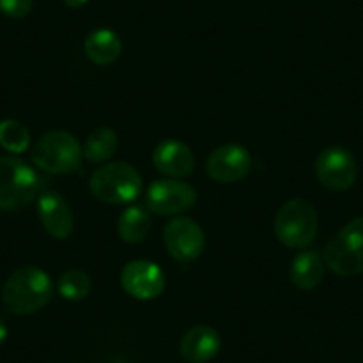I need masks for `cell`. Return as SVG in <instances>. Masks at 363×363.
<instances>
[{"instance_id":"1","label":"cell","mask_w":363,"mask_h":363,"mask_svg":"<svg viewBox=\"0 0 363 363\" xmlns=\"http://www.w3.org/2000/svg\"><path fill=\"white\" fill-rule=\"evenodd\" d=\"M54 298V281L36 265L18 267L2 287V303L16 315L40 312Z\"/></svg>"},{"instance_id":"2","label":"cell","mask_w":363,"mask_h":363,"mask_svg":"<svg viewBox=\"0 0 363 363\" xmlns=\"http://www.w3.org/2000/svg\"><path fill=\"white\" fill-rule=\"evenodd\" d=\"M89 191L104 203H132L141 194L143 178L132 164L109 162L91 174Z\"/></svg>"},{"instance_id":"3","label":"cell","mask_w":363,"mask_h":363,"mask_svg":"<svg viewBox=\"0 0 363 363\" xmlns=\"http://www.w3.org/2000/svg\"><path fill=\"white\" fill-rule=\"evenodd\" d=\"M33 162L41 171L54 174L75 173L82 162V146L79 139L66 130H50L33 146Z\"/></svg>"},{"instance_id":"4","label":"cell","mask_w":363,"mask_h":363,"mask_svg":"<svg viewBox=\"0 0 363 363\" xmlns=\"http://www.w3.org/2000/svg\"><path fill=\"white\" fill-rule=\"evenodd\" d=\"M40 189L38 173L18 157H0V211L26 208Z\"/></svg>"},{"instance_id":"5","label":"cell","mask_w":363,"mask_h":363,"mask_svg":"<svg viewBox=\"0 0 363 363\" xmlns=\"http://www.w3.org/2000/svg\"><path fill=\"white\" fill-rule=\"evenodd\" d=\"M317 232H319V218L310 201L294 198L278 211L274 219V233L284 246L292 250H305L315 240Z\"/></svg>"},{"instance_id":"6","label":"cell","mask_w":363,"mask_h":363,"mask_svg":"<svg viewBox=\"0 0 363 363\" xmlns=\"http://www.w3.org/2000/svg\"><path fill=\"white\" fill-rule=\"evenodd\" d=\"M324 264L338 277L363 274V218L349 221L324 250Z\"/></svg>"},{"instance_id":"7","label":"cell","mask_w":363,"mask_h":363,"mask_svg":"<svg viewBox=\"0 0 363 363\" xmlns=\"http://www.w3.org/2000/svg\"><path fill=\"white\" fill-rule=\"evenodd\" d=\"M315 174L326 189L342 193L351 189L358 177V162L349 150L330 146L315 160Z\"/></svg>"},{"instance_id":"8","label":"cell","mask_w":363,"mask_h":363,"mask_svg":"<svg viewBox=\"0 0 363 363\" xmlns=\"http://www.w3.org/2000/svg\"><path fill=\"white\" fill-rule=\"evenodd\" d=\"M198 194L189 184L177 178H160L146 191V205L153 214L177 216L194 207Z\"/></svg>"},{"instance_id":"9","label":"cell","mask_w":363,"mask_h":363,"mask_svg":"<svg viewBox=\"0 0 363 363\" xmlns=\"http://www.w3.org/2000/svg\"><path fill=\"white\" fill-rule=\"evenodd\" d=\"M164 244L174 260L189 264L205 251V232L194 219L174 218L164 228Z\"/></svg>"},{"instance_id":"10","label":"cell","mask_w":363,"mask_h":363,"mask_svg":"<svg viewBox=\"0 0 363 363\" xmlns=\"http://www.w3.org/2000/svg\"><path fill=\"white\" fill-rule=\"evenodd\" d=\"M121 287L139 301L159 298L166 289V274L150 260H132L121 271Z\"/></svg>"},{"instance_id":"11","label":"cell","mask_w":363,"mask_h":363,"mask_svg":"<svg viewBox=\"0 0 363 363\" xmlns=\"http://www.w3.org/2000/svg\"><path fill=\"white\" fill-rule=\"evenodd\" d=\"M253 166L251 153L240 145H223L207 159V174L218 184H235L247 177Z\"/></svg>"},{"instance_id":"12","label":"cell","mask_w":363,"mask_h":363,"mask_svg":"<svg viewBox=\"0 0 363 363\" xmlns=\"http://www.w3.org/2000/svg\"><path fill=\"white\" fill-rule=\"evenodd\" d=\"M38 218L54 239H68L75 226L72 207L55 191H47L38 198Z\"/></svg>"},{"instance_id":"13","label":"cell","mask_w":363,"mask_h":363,"mask_svg":"<svg viewBox=\"0 0 363 363\" xmlns=\"http://www.w3.org/2000/svg\"><path fill=\"white\" fill-rule=\"evenodd\" d=\"M153 164L162 174L169 178H184L193 173L194 153L186 143L177 141V139H166L159 143L157 148L153 150Z\"/></svg>"},{"instance_id":"14","label":"cell","mask_w":363,"mask_h":363,"mask_svg":"<svg viewBox=\"0 0 363 363\" xmlns=\"http://www.w3.org/2000/svg\"><path fill=\"white\" fill-rule=\"evenodd\" d=\"M221 349V337L211 326H194L180 340V354L191 363H207Z\"/></svg>"},{"instance_id":"15","label":"cell","mask_w":363,"mask_h":363,"mask_svg":"<svg viewBox=\"0 0 363 363\" xmlns=\"http://www.w3.org/2000/svg\"><path fill=\"white\" fill-rule=\"evenodd\" d=\"M324 265V258L317 251H301L291 262V281L301 291H313L323 281Z\"/></svg>"},{"instance_id":"16","label":"cell","mask_w":363,"mask_h":363,"mask_svg":"<svg viewBox=\"0 0 363 363\" xmlns=\"http://www.w3.org/2000/svg\"><path fill=\"white\" fill-rule=\"evenodd\" d=\"M84 52L91 62L99 66L113 65L123 52L120 36L111 29H95L84 41Z\"/></svg>"},{"instance_id":"17","label":"cell","mask_w":363,"mask_h":363,"mask_svg":"<svg viewBox=\"0 0 363 363\" xmlns=\"http://www.w3.org/2000/svg\"><path fill=\"white\" fill-rule=\"evenodd\" d=\"M118 150V135L113 128L100 127L95 128L84 141V157L89 162L100 164L109 160Z\"/></svg>"},{"instance_id":"18","label":"cell","mask_w":363,"mask_h":363,"mask_svg":"<svg viewBox=\"0 0 363 363\" xmlns=\"http://www.w3.org/2000/svg\"><path fill=\"white\" fill-rule=\"evenodd\" d=\"M150 214L143 207H128L118 219V233L128 244H139L150 232Z\"/></svg>"},{"instance_id":"19","label":"cell","mask_w":363,"mask_h":363,"mask_svg":"<svg viewBox=\"0 0 363 363\" xmlns=\"http://www.w3.org/2000/svg\"><path fill=\"white\" fill-rule=\"evenodd\" d=\"M91 278L80 269H69L59 278L57 291L68 301H82L91 292Z\"/></svg>"},{"instance_id":"20","label":"cell","mask_w":363,"mask_h":363,"mask_svg":"<svg viewBox=\"0 0 363 363\" xmlns=\"http://www.w3.org/2000/svg\"><path fill=\"white\" fill-rule=\"evenodd\" d=\"M30 145V134L16 120L0 121V146L9 153H23Z\"/></svg>"},{"instance_id":"21","label":"cell","mask_w":363,"mask_h":363,"mask_svg":"<svg viewBox=\"0 0 363 363\" xmlns=\"http://www.w3.org/2000/svg\"><path fill=\"white\" fill-rule=\"evenodd\" d=\"M33 9V0H0V13L9 18H23Z\"/></svg>"},{"instance_id":"22","label":"cell","mask_w":363,"mask_h":363,"mask_svg":"<svg viewBox=\"0 0 363 363\" xmlns=\"http://www.w3.org/2000/svg\"><path fill=\"white\" fill-rule=\"evenodd\" d=\"M68 8H73V9H79V8H84V6L89 2V0H62Z\"/></svg>"},{"instance_id":"23","label":"cell","mask_w":363,"mask_h":363,"mask_svg":"<svg viewBox=\"0 0 363 363\" xmlns=\"http://www.w3.org/2000/svg\"><path fill=\"white\" fill-rule=\"evenodd\" d=\"M6 338H8V326L4 324V320L0 319V344H4Z\"/></svg>"}]
</instances>
